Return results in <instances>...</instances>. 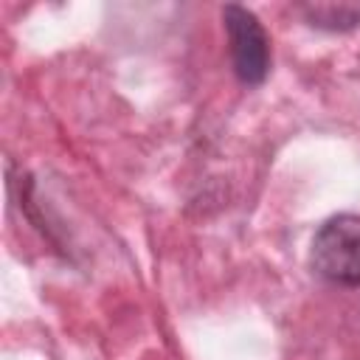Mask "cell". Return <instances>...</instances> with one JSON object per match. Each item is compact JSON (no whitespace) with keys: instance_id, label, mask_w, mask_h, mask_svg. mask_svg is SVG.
I'll use <instances>...</instances> for the list:
<instances>
[{"instance_id":"cell-1","label":"cell","mask_w":360,"mask_h":360,"mask_svg":"<svg viewBox=\"0 0 360 360\" xmlns=\"http://www.w3.org/2000/svg\"><path fill=\"white\" fill-rule=\"evenodd\" d=\"M312 270L340 287H360V217L338 214L326 219L309 250Z\"/></svg>"},{"instance_id":"cell-2","label":"cell","mask_w":360,"mask_h":360,"mask_svg":"<svg viewBox=\"0 0 360 360\" xmlns=\"http://www.w3.org/2000/svg\"><path fill=\"white\" fill-rule=\"evenodd\" d=\"M222 22L228 31L236 79L242 84H262L270 73V39L259 17L245 6L228 3L222 8Z\"/></svg>"},{"instance_id":"cell-3","label":"cell","mask_w":360,"mask_h":360,"mask_svg":"<svg viewBox=\"0 0 360 360\" xmlns=\"http://www.w3.org/2000/svg\"><path fill=\"white\" fill-rule=\"evenodd\" d=\"M298 11L312 28L323 31H352L360 25V3H307Z\"/></svg>"}]
</instances>
